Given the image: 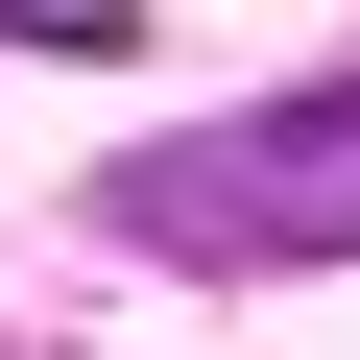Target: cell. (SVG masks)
I'll return each instance as SVG.
<instances>
[{
	"instance_id": "obj_1",
	"label": "cell",
	"mask_w": 360,
	"mask_h": 360,
	"mask_svg": "<svg viewBox=\"0 0 360 360\" xmlns=\"http://www.w3.org/2000/svg\"><path fill=\"white\" fill-rule=\"evenodd\" d=\"M0 25H25V49H120L144 0H0Z\"/></svg>"
}]
</instances>
